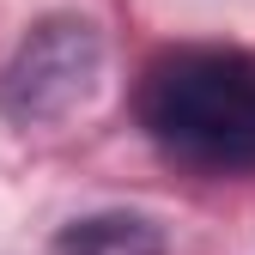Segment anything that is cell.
I'll list each match as a JSON object with an SVG mask.
<instances>
[{
  "mask_svg": "<svg viewBox=\"0 0 255 255\" xmlns=\"http://www.w3.org/2000/svg\"><path fill=\"white\" fill-rule=\"evenodd\" d=\"M134 116L170 164L201 176H249L255 170V55L225 43L164 49L140 73Z\"/></svg>",
  "mask_w": 255,
  "mask_h": 255,
  "instance_id": "1",
  "label": "cell"
},
{
  "mask_svg": "<svg viewBox=\"0 0 255 255\" xmlns=\"http://www.w3.org/2000/svg\"><path fill=\"white\" fill-rule=\"evenodd\" d=\"M104 79V37L79 12H49L0 67V116L12 128H55L91 104Z\"/></svg>",
  "mask_w": 255,
  "mask_h": 255,
  "instance_id": "2",
  "label": "cell"
},
{
  "mask_svg": "<svg viewBox=\"0 0 255 255\" xmlns=\"http://www.w3.org/2000/svg\"><path fill=\"white\" fill-rule=\"evenodd\" d=\"M49 255H164V231L146 213H91L61 225Z\"/></svg>",
  "mask_w": 255,
  "mask_h": 255,
  "instance_id": "3",
  "label": "cell"
}]
</instances>
